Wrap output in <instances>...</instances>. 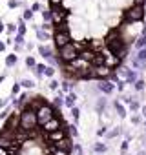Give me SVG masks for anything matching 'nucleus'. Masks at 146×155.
<instances>
[{
  "label": "nucleus",
  "mask_w": 146,
  "mask_h": 155,
  "mask_svg": "<svg viewBox=\"0 0 146 155\" xmlns=\"http://www.w3.org/2000/svg\"><path fill=\"white\" fill-rule=\"evenodd\" d=\"M53 106H55V108H58V110H60V108L64 106V101H62V97H60V95L53 99Z\"/></svg>",
  "instance_id": "nucleus-27"
},
{
  "label": "nucleus",
  "mask_w": 146,
  "mask_h": 155,
  "mask_svg": "<svg viewBox=\"0 0 146 155\" xmlns=\"http://www.w3.org/2000/svg\"><path fill=\"white\" fill-rule=\"evenodd\" d=\"M142 115H144V117H146V106H144V108H142Z\"/></svg>",
  "instance_id": "nucleus-56"
},
{
  "label": "nucleus",
  "mask_w": 146,
  "mask_h": 155,
  "mask_svg": "<svg viewBox=\"0 0 146 155\" xmlns=\"http://www.w3.org/2000/svg\"><path fill=\"white\" fill-rule=\"evenodd\" d=\"M75 101H77V95H75V93H69V95L66 97L64 104H66L68 108H75Z\"/></svg>",
  "instance_id": "nucleus-19"
},
{
  "label": "nucleus",
  "mask_w": 146,
  "mask_h": 155,
  "mask_svg": "<svg viewBox=\"0 0 146 155\" xmlns=\"http://www.w3.org/2000/svg\"><path fill=\"white\" fill-rule=\"evenodd\" d=\"M24 33H26V26H24V22L20 20V22H18V35H24Z\"/></svg>",
  "instance_id": "nucleus-38"
},
{
  "label": "nucleus",
  "mask_w": 146,
  "mask_h": 155,
  "mask_svg": "<svg viewBox=\"0 0 146 155\" xmlns=\"http://www.w3.org/2000/svg\"><path fill=\"white\" fill-rule=\"evenodd\" d=\"M133 90H135V91H142V90H144V81H142V79H137L135 84H133Z\"/></svg>",
  "instance_id": "nucleus-25"
},
{
  "label": "nucleus",
  "mask_w": 146,
  "mask_h": 155,
  "mask_svg": "<svg viewBox=\"0 0 146 155\" xmlns=\"http://www.w3.org/2000/svg\"><path fill=\"white\" fill-rule=\"evenodd\" d=\"M95 55H97V51H93L91 48H84V49H81V53H79V58H82V60H86V62H93V58H95Z\"/></svg>",
  "instance_id": "nucleus-12"
},
{
  "label": "nucleus",
  "mask_w": 146,
  "mask_h": 155,
  "mask_svg": "<svg viewBox=\"0 0 146 155\" xmlns=\"http://www.w3.org/2000/svg\"><path fill=\"white\" fill-rule=\"evenodd\" d=\"M57 88H58V82L57 81H51L49 82V90H57Z\"/></svg>",
  "instance_id": "nucleus-44"
},
{
  "label": "nucleus",
  "mask_w": 146,
  "mask_h": 155,
  "mask_svg": "<svg viewBox=\"0 0 146 155\" xmlns=\"http://www.w3.org/2000/svg\"><path fill=\"white\" fill-rule=\"evenodd\" d=\"M55 148H60V150H66V151H69V150L73 148V144H71V140H69L68 137H64L62 140H58V142L55 144Z\"/></svg>",
  "instance_id": "nucleus-16"
},
{
  "label": "nucleus",
  "mask_w": 146,
  "mask_h": 155,
  "mask_svg": "<svg viewBox=\"0 0 146 155\" xmlns=\"http://www.w3.org/2000/svg\"><path fill=\"white\" fill-rule=\"evenodd\" d=\"M20 86H24V88H29V90H31V88H35V82H33V81H22V82H20Z\"/></svg>",
  "instance_id": "nucleus-32"
},
{
  "label": "nucleus",
  "mask_w": 146,
  "mask_h": 155,
  "mask_svg": "<svg viewBox=\"0 0 146 155\" xmlns=\"http://www.w3.org/2000/svg\"><path fill=\"white\" fill-rule=\"evenodd\" d=\"M97 135H101V137H102V135H106V128H101V130L97 131Z\"/></svg>",
  "instance_id": "nucleus-50"
},
{
  "label": "nucleus",
  "mask_w": 146,
  "mask_h": 155,
  "mask_svg": "<svg viewBox=\"0 0 146 155\" xmlns=\"http://www.w3.org/2000/svg\"><path fill=\"white\" fill-rule=\"evenodd\" d=\"M93 73H95V77H97V79L104 81V79H108V77H110V73H111V68H108L106 64H102V66H93Z\"/></svg>",
  "instance_id": "nucleus-8"
},
{
  "label": "nucleus",
  "mask_w": 146,
  "mask_h": 155,
  "mask_svg": "<svg viewBox=\"0 0 146 155\" xmlns=\"http://www.w3.org/2000/svg\"><path fill=\"white\" fill-rule=\"evenodd\" d=\"M55 130H60V119H57V117H53L51 120H48V122L42 126V131H46V133L55 131Z\"/></svg>",
  "instance_id": "nucleus-11"
},
{
  "label": "nucleus",
  "mask_w": 146,
  "mask_h": 155,
  "mask_svg": "<svg viewBox=\"0 0 146 155\" xmlns=\"http://www.w3.org/2000/svg\"><path fill=\"white\" fill-rule=\"evenodd\" d=\"M104 57H106V60H104V64H106L108 68H115V66H119V64H121V58H119L117 55H113L111 51H110V53H106Z\"/></svg>",
  "instance_id": "nucleus-14"
},
{
  "label": "nucleus",
  "mask_w": 146,
  "mask_h": 155,
  "mask_svg": "<svg viewBox=\"0 0 146 155\" xmlns=\"http://www.w3.org/2000/svg\"><path fill=\"white\" fill-rule=\"evenodd\" d=\"M131 122H133V124H139V122H141V117H139V115L131 117Z\"/></svg>",
  "instance_id": "nucleus-47"
},
{
  "label": "nucleus",
  "mask_w": 146,
  "mask_h": 155,
  "mask_svg": "<svg viewBox=\"0 0 146 155\" xmlns=\"http://www.w3.org/2000/svg\"><path fill=\"white\" fill-rule=\"evenodd\" d=\"M6 29H8V31H9V33H15V26H13V24H9V26H8V28H6Z\"/></svg>",
  "instance_id": "nucleus-49"
},
{
  "label": "nucleus",
  "mask_w": 146,
  "mask_h": 155,
  "mask_svg": "<svg viewBox=\"0 0 146 155\" xmlns=\"http://www.w3.org/2000/svg\"><path fill=\"white\" fill-rule=\"evenodd\" d=\"M51 153H53V155H68L69 151H66V150H60V148H55V146H53Z\"/></svg>",
  "instance_id": "nucleus-29"
},
{
  "label": "nucleus",
  "mask_w": 146,
  "mask_h": 155,
  "mask_svg": "<svg viewBox=\"0 0 146 155\" xmlns=\"http://www.w3.org/2000/svg\"><path fill=\"white\" fill-rule=\"evenodd\" d=\"M46 73V66L44 64H37V68H35V75L37 77H42Z\"/></svg>",
  "instance_id": "nucleus-24"
},
{
  "label": "nucleus",
  "mask_w": 146,
  "mask_h": 155,
  "mask_svg": "<svg viewBox=\"0 0 146 155\" xmlns=\"http://www.w3.org/2000/svg\"><path fill=\"white\" fill-rule=\"evenodd\" d=\"M137 155H146V153H144V151H139V153H137Z\"/></svg>",
  "instance_id": "nucleus-57"
},
{
  "label": "nucleus",
  "mask_w": 146,
  "mask_h": 155,
  "mask_svg": "<svg viewBox=\"0 0 146 155\" xmlns=\"http://www.w3.org/2000/svg\"><path fill=\"white\" fill-rule=\"evenodd\" d=\"M58 57H60V60H62L64 64H69V62H73V60H77V58H79V49H77L75 42H69V44H66L64 48H60V49H58Z\"/></svg>",
  "instance_id": "nucleus-3"
},
{
  "label": "nucleus",
  "mask_w": 146,
  "mask_h": 155,
  "mask_svg": "<svg viewBox=\"0 0 146 155\" xmlns=\"http://www.w3.org/2000/svg\"><path fill=\"white\" fill-rule=\"evenodd\" d=\"M0 155H9L8 148H2V146H0Z\"/></svg>",
  "instance_id": "nucleus-48"
},
{
  "label": "nucleus",
  "mask_w": 146,
  "mask_h": 155,
  "mask_svg": "<svg viewBox=\"0 0 146 155\" xmlns=\"http://www.w3.org/2000/svg\"><path fill=\"white\" fill-rule=\"evenodd\" d=\"M144 48H146V35H142V33H141V35H139V38L135 40V49L139 51V49H144Z\"/></svg>",
  "instance_id": "nucleus-17"
},
{
  "label": "nucleus",
  "mask_w": 146,
  "mask_h": 155,
  "mask_svg": "<svg viewBox=\"0 0 146 155\" xmlns=\"http://www.w3.org/2000/svg\"><path fill=\"white\" fill-rule=\"evenodd\" d=\"M144 6H139V4H133L131 8L126 9L124 13V22L126 24H133V22H141L144 18Z\"/></svg>",
  "instance_id": "nucleus-4"
},
{
  "label": "nucleus",
  "mask_w": 146,
  "mask_h": 155,
  "mask_svg": "<svg viewBox=\"0 0 146 155\" xmlns=\"http://www.w3.org/2000/svg\"><path fill=\"white\" fill-rule=\"evenodd\" d=\"M6 104H8V101H6V99H2V101H0V108H4Z\"/></svg>",
  "instance_id": "nucleus-53"
},
{
  "label": "nucleus",
  "mask_w": 146,
  "mask_h": 155,
  "mask_svg": "<svg viewBox=\"0 0 146 155\" xmlns=\"http://www.w3.org/2000/svg\"><path fill=\"white\" fill-rule=\"evenodd\" d=\"M93 151H97V153H106V151H108V146L102 144V142H97V144L93 146Z\"/></svg>",
  "instance_id": "nucleus-22"
},
{
  "label": "nucleus",
  "mask_w": 146,
  "mask_h": 155,
  "mask_svg": "<svg viewBox=\"0 0 146 155\" xmlns=\"http://www.w3.org/2000/svg\"><path fill=\"white\" fill-rule=\"evenodd\" d=\"M49 4H51V8H58L62 4V0H49Z\"/></svg>",
  "instance_id": "nucleus-40"
},
{
  "label": "nucleus",
  "mask_w": 146,
  "mask_h": 155,
  "mask_svg": "<svg viewBox=\"0 0 146 155\" xmlns=\"http://www.w3.org/2000/svg\"><path fill=\"white\" fill-rule=\"evenodd\" d=\"M17 6H20L18 0H9V8H17Z\"/></svg>",
  "instance_id": "nucleus-45"
},
{
  "label": "nucleus",
  "mask_w": 146,
  "mask_h": 155,
  "mask_svg": "<svg viewBox=\"0 0 146 155\" xmlns=\"http://www.w3.org/2000/svg\"><path fill=\"white\" fill-rule=\"evenodd\" d=\"M33 18V9H26L24 11V20H31Z\"/></svg>",
  "instance_id": "nucleus-34"
},
{
  "label": "nucleus",
  "mask_w": 146,
  "mask_h": 155,
  "mask_svg": "<svg viewBox=\"0 0 146 155\" xmlns=\"http://www.w3.org/2000/svg\"><path fill=\"white\" fill-rule=\"evenodd\" d=\"M113 108H115V111H117V115H119V117H122V119L126 117V110H124V106H122L119 101H115V102H113Z\"/></svg>",
  "instance_id": "nucleus-18"
},
{
  "label": "nucleus",
  "mask_w": 146,
  "mask_h": 155,
  "mask_svg": "<svg viewBox=\"0 0 146 155\" xmlns=\"http://www.w3.org/2000/svg\"><path fill=\"white\" fill-rule=\"evenodd\" d=\"M31 9H33V11H40V4H33Z\"/></svg>",
  "instance_id": "nucleus-51"
},
{
  "label": "nucleus",
  "mask_w": 146,
  "mask_h": 155,
  "mask_svg": "<svg viewBox=\"0 0 146 155\" xmlns=\"http://www.w3.org/2000/svg\"><path fill=\"white\" fill-rule=\"evenodd\" d=\"M133 4H139V6H144V0H133Z\"/></svg>",
  "instance_id": "nucleus-52"
},
{
  "label": "nucleus",
  "mask_w": 146,
  "mask_h": 155,
  "mask_svg": "<svg viewBox=\"0 0 146 155\" xmlns=\"http://www.w3.org/2000/svg\"><path fill=\"white\" fill-rule=\"evenodd\" d=\"M17 60H18V58H17V55H15V53H11V55H8V58H6V64L11 68V66H15V64H17Z\"/></svg>",
  "instance_id": "nucleus-23"
},
{
  "label": "nucleus",
  "mask_w": 146,
  "mask_h": 155,
  "mask_svg": "<svg viewBox=\"0 0 146 155\" xmlns=\"http://www.w3.org/2000/svg\"><path fill=\"white\" fill-rule=\"evenodd\" d=\"M131 66H133V69H142L146 66V48L144 49H139L135 53V57L131 60Z\"/></svg>",
  "instance_id": "nucleus-7"
},
{
  "label": "nucleus",
  "mask_w": 146,
  "mask_h": 155,
  "mask_svg": "<svg viewBox=\"0 0 146 155\" xmlns=\"http://www.w3.org/2000/svg\"><path fill=\"white\" fill-rule=\"evenodd\" d=\"M26 66H28V68H37L35 58H33V57H28V58H26Z\"/></svg>",
  "instance_id": "nucleus-31"
},
{
  "label": "nucleus",
  "mask_w": 146,
  "mask_h": 155,
  "mask_svg": "<svg viewBox=\"0 0 146 155\" xmlns=\"http://www.w3.org/2000/svg\"><path fill=\"white\" fill-rule=\"evenodd\" d=\"M79 113H81L79 108H71V115H73V120H75V122L79 120Z\"/></svg>",
  "instance_id": "nucleus-33"
},
{
  "label": "nucleus",
  "mask_w": 146,
  "mask_h": 155,
  "mask_svg": "<svg viewBox=\"0 0 146 155\" xmlns=\"http://www.w3.org/2000/svg\"><path fill=\"white\" fill-rule=\"evenodd\" d=\"M144 6H146V0H144Z\"/></svg>",
  "instance_id": "nucleus-58"
},
{
  "label": "nucleus",
  "mask_w": 146,
  "mask_h": 155,
  "mask_svg": "<svg viewBox=\"0 0 146 155\" xmlns=\"http://www.w3.org/2000/svg\"><path fill=\"white\" fill-rule=\"evenodd\" d=\"M42 18H44V22H51V11L44 9V11H42Z\"/></svg>",
  "instance_id": "nucleus-30"
},
{
  "label": "nucleus",
  "mask_w": 146,
  "mask_h": 155,
  "mask_svg": "<svg viewBox=\"0 0 146 155\" xmlns=\"http://www.w3.org/2000/svg\"><path fill=\"white\" fill-rule=\"evenodd\" d=\"M44 75H46V77H53V75H55V69H53V68H46V73H44Z\"/></svg>",
  "instance_id": "nucleus-41"
},
{
  "label": "nucleus",
  "mask_w": 146,
  "mask_h": 155,
  "mask_svg": "<svg viewBox=\"0 0 146 155\" xmlns=\"http://www.w3.org/2000/svg\"><path fill=\"white\" fill-rule=\"evenodd\" d=\"M4 29H6V26H4V24H2V22H0V33H2V31H4Z\"/></svg>",
  "instance_id": "nucleus-55"
},
{
  "label": "nucleus",
  "mask_w": 146,
  "mask_h": 155,
  "mask_svg": "<svg viewBox=\"0 0 146 155\" xmlns=\"http://www.w3.org/2000/svg\"><path fill=\"white\" fill-rule=\"evenodd\" d=\"M126 151H128V140H124V142H122V144H121V153H122V155H124V153H126Z\"/></svg>",
  "instance_id": "nucleus-39"
},
{
  "label": "nucleus",
  "mask_w": 146,
  "mask_h": 155,
  "mask_svg": "<svg viewBox=\"0 0 146 155\" xmlns=\"http://www.w3.org/2000/svg\"><path fill=\"white\" fill-rule=\"evenodd\" d=\"M68 130H69V135H73V137H77V135H79V131H77V126H69Z\"/></svg>",
  "instance_id": "nucleus-37"
},
{
  "label": "nucleus",
  "mask_w": 146,
  "mask_h": 155,
  "mask_svg": "<svg viewBox=\"0 0 146 155\" xmlns=\"http://www.w3.org/2000/svg\"><path fill=\"white\" fill-rule=\"evenodd\" d=\"M62 88H64V91H69L71 90V84L69 82H62Z\"/></svg>",
  "instance_id": "nucleus-46"
},
{
  "label": "nucleus",
  "mask_w": 146,
  "mask_h": 155,
  "mask_svg": "<svg viewBox=\"0 0 146 155\" xmlns=\"http://www.w3.org/2000/svg\"><path fill=\"white\" fill-rule=\"evenodd\" d=\"M121 75L126 77V82H130V84H135V81H137V69L124 68V69H121Z\"/></svg>",
  "instance_id": "nucleus-13"
},
{
  "label": "nucleus",
  "mask_w": 146,
  "mask_h": 155,
  "mask_svg": "<svg viewBox=\"0 0 146 155\" xmlns=\"http://www.w3.org/2000/svg\"><path fill=\"white\" fill-rule=\"evenodd\" d=\"M38 126V119H37V111L33 108H24L20 113V130L24 131H33Z\"/></svg>",
  "instance_id": "nucleus-2"
},
{
  "label": "nucleus",
  "mask_w": 146,
  "mask_h": 155,
  "mask_svg": "<svg viewBox=\"0 0 146 155\" xmlns=\"http://www.w3.org/2000/svg\"><path fill=\"white\" fill-rule=\"evenodd\" d=\"M64 20H66V11L58 9V8H53V9H51V22H53L55 26H60Z\"/></svg>",
  "instance_id": "nucleus-9"
},
{
  "label": "nucleus",
  "mask_w": 146,
  "mask_h": 155,
  "mask_svg": "<svg viewBox=\"0 0 146 155\" xmlns=\"http://www.w3.org/2000/svg\"><path fill=\"white\" fill-rule=\"evenodd\" d=\"M53 40H55V46L60 49V48H64L66 44H69L71 42V37H69V31L66 29V28H60V29H57L55 31V37H53Z\"/></svg>",
  "instance_id": "nucleus-6"
},
{
  "label": "nucleus",
  "mask_w": 146,
  "mask_h": 155,
  "mask_svg": "<svg viewBox=\"0 0 146 155\" xmlns=\"http://www.w3.org/2000/svg\"><path fill=\"white\" fill-rule=\"evenodd\" d=\"M55 117V111H53V106L49 104H42L38 110H37V119H38V124L44 126L48 120H51Z\"/></svg>",
  "instance_id": "nucleus-5"
},
{
  "label": "nucleus",
  "mask_w": 146,
  "mask_h": 155,
  "mask_svg": "<svg viewBox=\"0 0 146 155\" xmlns=\"http://www.w3.org/2000/svg\"><path fill=\"white\" fill-rule=\"evenodd\" d=\"M113 88H115V86H113V82H111V81H108V79H104V81H101V82H99V90H101L102 93H106V95H110V93L113 91Z\"/></svg>",
  "instance_id": "nucleus-15"
},
{
  "label": "nucleus",
  "mask_w": 146,
  "mask_h": 155,
  "mask_svg": "<svg viewBox=\"0 0 146 155\" xmlns=\"http://www.w3.org/2000/svg\"><path fill=\"white\" fill-rule=\"evenodd\" d=\"M37 37H38V40H48L49 38V35L46 31H42V29H37Z\"/></svg>",
  "instance_id": "nucleus-28"
},
{
  "label": "nucleus",
  "mask_w": 146,
  "mask_h": 155,
  "mask_svg": "<svg viewBox=\"0 0 146 155\" xmlns=\"http://www.w3.org/2000/svg\"><path fill=\"white\" fill-rule=\"evenodd\" d=\"M18 91H20V86H18V84H15V86H13V90H11V95L15 97V95H17Z\"/></svg>",
  "instance_id": "nucleus-43"
},
{
  "label": "nucleus",
  "mask_w": 146,
  "mask_h": 155,
  "mask_svg": "<svg viewBox=\"0 0 146 155\" xmlns=\"http://www.w3.org/2000/svg\"><path fill=\"white\" fill-rule=\"evenodd\" d=\"M4 49H6V44H4V42H0V51H4Z\"/></svg>",
  "instance_id": "nucleus-54"
},
{
  "label": "nucleus",
  "mask_w": 146,
  "mask_h": 155,
  "mask_svg": "<svg viewBox=\"0 0 146 155\" xmlns=\"http://www.w3.org/2000/svg\"><path fill=\"white\" fill-rule=\"evenodd\" d=\"M106 46H108V49H110L113 55H117L119 58L124 57L126 51H128V48H126V44H124V38H122V35H121L119 31H111V33L108 35Z\"/></svg>",
  "instance_id": "nucleus-1"
},
{
  "label": "nucleus",
  "mask_w": 146,
  "mask_h": 155,
  "mask_svg": "<svg viewBox=\"0 0 146 155\" xmlns=\"http://www.w3.org/2000/svg\"><path fill=\"white\" fill-rule=\"evenodd\" d=\"M15 42L17 44H24V35H17L15 37Z\"/></svg>",
  "instance_id": "nucleus-42"
},
{
  "label": "nucleus",
  "mask_w": 146,
  "mask_h": 155,
  "mask_svg": "<svg viewBox=\"0 0 146 155\" xmlns=\"http://www.w3.org/2000/svg\"><path fill=\"white\" fill-rule=\"evenodd\" d=\"M38 51H40V55H42L44 58L53 57V51H51V48H49V46H40V48H38Z\"/></svg>",
  "instance_id": "nucleus-20"
},
{
  "label": "nucleus",
  "mask_w": 146,
  "mask_h": 155,
  "mask_svg": "<svg viewBox=\"0 0 146 155\" xmlns=\"http://www.w3.org/2000/svg\"><path fill=\"white\" fill-rule=\"evenodd\" d=\"M130 110H131V111H137V110H139V102H137L135 99L130 102Z\"/></svg>",
  "instance_id": "nucleus-36"
},
{
  "label": "nucleus",
  "mask_w": 146,
  "mask_h": 155,
  "mask_svg": "<svg viewBox=\"0 0 146 155\" xmlns=\"http://www.w3.org/2000/svg\"><path fill=\"white\" fill-rule=\"evenodd\" d=\"M121 131H122V130H121V128H115V130H113V131H110V133H108V139H113V137H117V135H119V133H121Z\"/></svg>",
  "instance_id": "nucleus-35"
},
{
  "label": "nucleus",
  "mask_w": 146,
  "mask_h": 155,
  "mask_svg": "<svg viewBox=\"0 0 146 155\" xmlns=\"http://www.w3.org/2000/svg\"><path fill=\"white\" fill-rule=\"evenodd\" d=\"M104 60H106L104 53H97V55H95V58H93V62H91V66H102V64H104Z\"/></svg>",
  "instance_id": "nucleus-21"
},
{
  "label": "nucleus",
  "mask_w": 146,
  "mask_h": 155,
  "mask_svg": "<svg viewBox=\"0 0 146 155\" xmlns=\"http://www.w3.org/2000/svg\"><path fill=\"white\" fill-rule=\"evenodd\" d=\"M104 108H106V99H99V101H97V106H95V110L101 113V111H104Z\"/></svg>",
  "instance_id": "nucleus-26"
},
{
  "label": "nucleus",
  "mask_w": 146,
  "mask_h": 155,
  "mask_svg": "<svg viewBox=\"0 0 146 155\" xmlns=\"http://www.w3.org/2000/svg\"><path fill=\"white\" fill-rule=\"evenodd\" d=\"M66 137V131L60 128V130H55V131H49V133H46V139L49 140V142H53V144H57L58 140H62Z\"/></svg>",
  "instance_id": "nucleus-10"
}]
</instances>
